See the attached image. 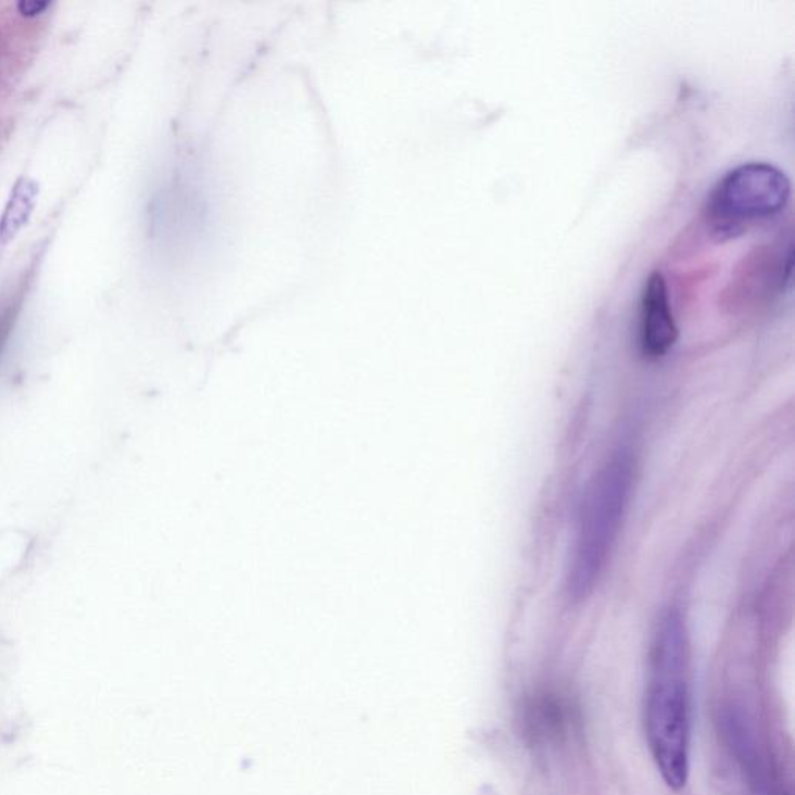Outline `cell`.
Returning a JSON list of instances; mask_svg holds the SVG:
<instances>
[{
	"label": "cell",
	"mask_w": 795,
	"mask_h": 795,
	"mask_svg": "<svg viewBox=\"0 0 795 795\" xmlns=\"http://www.w3.org/2000/svg\"><path fill=\"white\" fill-rule=\"evenodd\" d=\"M49 5V2H42V0H23L17 5V9H20L21 14H24V16L34 17L45 12Z\"/></svg>",
	"instance_id": "cell-6"
},
{
	"label": "cell",
	"mask_w": 795,
	"mask_h": 795,
	"mask_svg": "<svg viewBox=\"0 0 795 795\" xmlns=\"http://www.w3.org/2000/svg\"><path fill=\"white\" fill-rule=\"evenodd\" d=\"M38 197V186L31 180L21 179L14 187L12 198L0 219V245H7L30 218Z\"/></svg>",
	"instance_id": "cell-5"
},
{
	"label": "cell",
	"mask_w": 795,
	"mask_h": 795,
	"mask_svg": "<svg viewBox=\"0 0 795 795\" xmlns=\"http://www.w3.org/2000/svg\"><path fill=\"white\" fill-rule=\"evenodd\" d=\"M676 325L667 281L662 274L653 273L643 288L641 305V345L649 357H662L678 342Z\"/></svg>",
	"instance_id": "cell-4"
},
{
	"label": "cell",
	"mask_w": 795,
	"mask_h": 795,
	"mask_svg": "<svg viewBox=\"0 0 795 795\" xmlns=\"http://www.w3.org/2000/svg\"><path fill=\"white\" fill-rule=\"evenodd\" d=\"M790 177L765 162H749L719 179L707 204L711 232L719 240L739 237L752 224L765 222L786 209Z\"/></svg>",
	"instance_id": "cell-3"
},
{
	"label": "cell",
	"mask_w": 795,
	"mask_h": 795,
	"mask_svg": "<svg viewBox=\"0 0 795 795\" xmlns=\"http://www.w3.org/2000/svg\"><path fill=\"white\" fill-rule=\"evenodd\" d=\"M634 469L627 453H619L596 472L585 491L567 592L573 600L588 598L605 572L630 507Z\"/></svg>",
	"instance_id": "cell-2"
},
{
	"label": "cell",
	"mask_w": 795,
	"mask_h": 795,
	"mask_svg": "<svg viewBox=\"0 0 795 795\" xmlns=\"http://www.w3.org/2000/svg\"><path fill=\"white\" fill-rule=\"evenodd\" d=\"M690 642L682 613L665 610L649 652L645 729L664 782L681 791L689 780Z\"/></svg>",
	"instance_id": "cell-1"
}]
</instances>
